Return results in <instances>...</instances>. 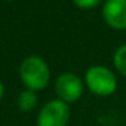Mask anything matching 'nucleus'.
Segmentation results:
<instances>
[{"label":"nucleus","mask_w":126,"mask_h":126,"mask_svg":"<svg viewBox=\"0 0 126 126\" xmlns=\"http://www.w3.org/2000/svg\"><path fill=\"white\" fill-rule=\"evenodd\" d=\"M19 76L27 90L42 91L50 81V68L44 58L38 56H30L22 61L19 66Z\"/></svg>","instance_id":"nucleus-1"},{"label":"nucleus","mask_w":126,"mask_h":126,"mask_svg":"<svg viewBox=\"0 0 126 126\" xmlns=\"http://www.w3.org/2000/svg\"><path fill=\"white\" fill-rule=\"evenodd\" d=\"M84 83L92 94L98 96H110L117 90V77L110 68L103 65H94L85 72Z\"/></svg>","instance_id":"nucleus-2"},{"label":"nucleus","mask_w":126,"mask_h":126,"mask_svg":"<svg viewBox=\"0 0 126 126\" xmlns=\"http://www.w3.org/2000/svg\"><path fill=\"white\" fill-rule=\"evenodd\" d=\"M71 118L69 104L60 99L49 100L42 106L37 118V126H66Z\"/></svg>","instance_id":"nucleus-3"},{"label":"nucleus","mask_w":126,"mask_h":126,"mask_svg":"<svg viewBox=\"0 0 126 126\" xmlns=\"http://www.w3.org/2000/svg\"><path fill=\"white\" fill-rule=\"evenodd\" d=\"M54 90L57 94V99L71 104L79 100L80 96L83 95L84 83L77 75L72 72H65L56 79Z\"/></svg>","instance_id":"nucleus-4"},{"label":"nucleus","mask_w":126,"mask_h":126,"mask_svg":"<svg viewBox=\"0 0 126 126\" xmlns=\"http://www.w3.org/2000/svg\"><path fill=\"white\" fill-rule=\"evenodd\" d=\"M102 14L110 27L115 30L126 29V0H107Z\"/></svg>","instance_id":"nucleus-5"},{"label":"nucleus","mask_w":126,"mask_h":126,"mask_svg":"<svg viewBox=\"0 0 126 126\" xmlns=\"http://www.w3.org/2000/svg\"><path fill=\"white\" fill-rule=\"evenodd\" d=\"M16 104H18V107H19V110L23 112L33 111L37 107V104H38L37 92L35 91H31V90H27V88L20 91L18 98H16Z\"/></svg>","instance_id":"nucleus-6"},{"label":"nucleus","mask_w":126,"mask_h":126,"mask_svg":"<svg viewBox=\"0 0 126 126\" xmlns=\"http://www.w3.org/2000/svg\"><path fill=\"white\" fill-rule=\"evenodd\" d=\"M114 66L122 76L126 77V45L117 49L114 54Z\"/></svg>","instance_id":"nucleus-7"},{"label":"nucleus","mask_w":126,"mask_h":126,"mask_svg":"<svg viewBox=\"0 0 126 126\" xmlns=\"http://www.w3.org/2000/svg\"><path fill=\"white\" fill-rule=\"evenodd\" d=\"M102 0H73V3L76 4L77 7L83 10H90V8H94L96 7Z\"/></svg>","instance_id":"nucleus-8"},{"label":"nucleus","mask_w":126,"mask_h":126,"mask_svg":"<svg viewBox=\"0 0 126 126\" xmlns=\"http://www.w3.org/2000/svg\"><path fill=\"white\" fill-rule=\"evenodd\" d=\"M4 92H6V88H4V84H3V81L0 80V100L3 99V96H4Z\"/></svg>","instance_id":"nucleus-9"},{"label":"nucleus","mask_w":126,"mask_h":126,"mask_svg":"<svg viewBox=\"0 0 126 126\" xmlns=\"http://www.w3.org/2000/svg\"><path fill=\"white\" fill-rule=\"evenodd\" d=\"M7 1H12V0H7Z\"/></svg>","instance_id":"nucleus-10"}]
</instances>
